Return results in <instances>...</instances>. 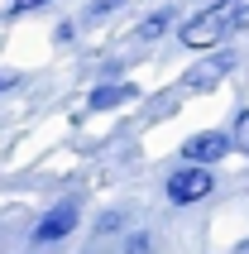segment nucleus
I'll list each match as a JSON object with an SVG mask.
<instances>
[{"instance_id": "nucleus-1", "label": "nucleus", "mask_w": 249, "mask_h": 254, "mask_svg": "<svg viewBox=\"0 0 249 254\" xmlns=\"http://www.w3.org/2000/svg\"><path fill=\"white\" fill-rule=\"evenodd\" d=\"M245 24H249V0H216V5L196 10L192 19L178 29V39L187 43V48H211V43H225Z\"/></svg>"}, {"instance_id": "nucleus-2", "label": "nucleus", "mask_w": 249, "mask_h": 254, "mask_svg": "<svg viewBox=\"0 0 249 254\" xmlns=\"http://www.w3.org/2000/svg\"><path fill=\"white\" fill-rule=\"evenodd\" d=\"M211 192H216V173L201 168V163H187V168H178L173 178H168V201L173 206H192V201H206Z\"/></svg>"}, {"instance_id": "nucleus-3", "label": "nucleus", "mask_w": 249, "mask_h": 254, "mask_svg": "<svg viewBox=\"0 0 249 254\" xmlns=\"http://www.w3.org/2000/svg\"><path fill=\"white\" fill-rule=\"evenodd\" d=\"M77 221H82V201H77V197L58 201L53 211L34 226V245H53V240H62V235H72V230H77Z\"/></svg>"}, {"instance_id": "nucleus-4", "label": "nucleus", "mask_w": 249, "mask_h": 254, "mask_svg": "<svg viewBox=\"0 0 249 254\" xmlns=\"http://www.w3.org/2000/svg\"><path fill=\"white\" fill-rule=\"evenodd\" d=\"M225 154H230V134H221V129H201V134H192V139L182 144V158L187 163H201V168L221 163Z\"/></svg>"}, {"instance_id": "nucleus-5", "label": "nucleus", "mask_w": 249, "mask_h": 254, "mask_svg": "<svg viewBox=\"0 0 249 254\" xmlns=\"http://www.w3.org/2000/svg\"><path fill=\"white\" fill-rule=\"evenodd\" d=\"M230 67H235V53H216V58H201L187 77H182V86L187 91H211V86H221L225 77H230Z\"/></svg>"}, {"instance_id": "nucleus-6", "label": "nucleus", "mask_w": 249, "mask_h": 254, "mask_svg": "<svg viewBox=\"0 0 249 254\" xmlns=\"http://www.w3.org/2000/svg\"><path fill=\"white\" fill-rule=\"evenodd\" d=\"M134 96L139 91L129 82H106V86H96V91L86 96V106H91V111H115V106H129Z\"/></svg>"}, {"instance_id": "nucleus-7", "label": "nucleus", "mask_w": 249, "mask_h": 254, "mask_svg": "<svg viewBox=\"0 0 249 254\" xmlns=\"http://www.w3.org/2000/svg\"><path fill=\"white\" fill-rule=\"evenodd\" d=\"M173 24H178V10H173V5H158L153 14H144V19H139V29H134V34L149 43V39H163Z\"/></svg>"}, {"instance_id": "nucleus-8", "label": "nucleus", "mask_w": 249, "mask_h": 254, "mask_svg": "<svg viewBox=\"0 0 249 254\" xmlns=\"http://www.w3.org/2000/svg\"><path fill=\"white\" fill-rule=\"evenodd\" d=\"M124 0H86V10H82V19L86 24H96V19H106V14H115Z\"/></svg>"}, {"instance_id": "nucleus-9", "label": "nucleus", "mask_w": 249, "mask_h": 254, "mask_svg": "<svg viewBox=\"0 0 249 254\" xmlns=\"http://www.w3.org/2000/svg\"><path fill=\"white\" fill-rule=\"evenodd\" d=\"M230 149L249 154V111H240V115H235V129H230Z\"/></svg>"}, {"instance_id": "nucleus-10", "label": "nucleus", "mask_w": 249, "mask_h": 254, "mask_svg": "<svg viewBox=\"0 0 249 254\" xmlns=\"http://www.w3.org/2000/svg\"><path fill=\"white\" fill-rule=\"evenodd\" d=\"M153 245H149V235H129V240H124V254H149Z\"/></svg>"}, {"instance_id": "nucleus-11", "label": "nucleus", "mask_w": 249, "mask_h": 254, "mask_svg": "<svg viewBox=\"0 0 249 254\" xmlns=\"http://www.w3.org/2000/svg\"><path fill=\"white\" fill-rule=\"evenodd\" d=\"M111 230H120V211H106V216H101L96 235H111Z\"/></svg>"}, {"instance_id": "nucleus-12", "label": "nucleus", "mask_w": 249, "mask_h": 254, "mask_svg": "<svg viewBox=\"0 0 249 254\" xmlns=\"http://www.w3.org/2000/svg\"><path fill=\"white\" fill-rule=\"evenodd\" d=\"M10 86H14V77H10V72H0V91H10Z\"/></svg>"}, {"instance_id": "nucleus-13", "label": "nucleus", "mask_w": 249, "mask_h": 254, "mask_svg": "<svg viewBox=\"0 0 249 254\" xmlns=\"http://www.w3.org/2000/svg\"><path fill=\"white\" fill-rule=\"evenodd\" d=\"M235 254H249V240H245V245H240V250H235Z\"/></svg>"}]
</instances>
